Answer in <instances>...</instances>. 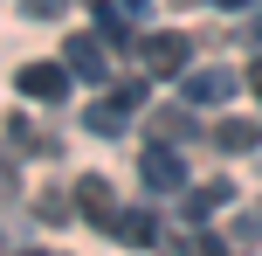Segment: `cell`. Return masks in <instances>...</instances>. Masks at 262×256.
Returning a JSON list of instances; mask_svg holds the SVG:
<instances>
[{"instance_id":"obj_1","label":"cell","mask_w":262,"mask_h":256,"mask_svg":"<svg viewBox=\"0 0 262 256\" xmlns=\"http://www.w3.org/2000/svg\"><path fill=\"white\" fill-rule=\"evenodd\" d=\"M138 55H145V76H180L186 55H193V42H186V35H145Z\"/></svg>"},{"instance_id":"obj_2","label":"cell","mask_w":262,"mask_h":256,"mask_svg":"<svg viewBox=\"0 0 262 256\" xmlns=\"http://www.w3.org/2000/svg\"><path fill=\"white\" fill-rule=\"evenodd\" d=\"M69 76H76L69 63H28V69H21L14 83H21V97H41V104H62V97H69Z\"/></svg>"},{"instance_id":"obj_3","label":"cell","mask_w":262,"mask_h":256,"mask_svg":"<svg viewBox=\"0 0 262 256\" xmlns=\"http://www.w3.org/2000/svg\"><path fill=\"white\" fill-rule=\"evenodd\" d=\"M145 187H159V194H180L186 187V160H180V152H172V146H145Z\"/></svg>"},{"instance_id":"obj_4","label":"cell","mask_w":262,"mask_h":256,"mask_svg":"<svg viewBox=\"0 0 262 256\" xmlns=\"http://www.w3.org/2000/svg\"><path fill=\"white\" fill-rule=\"evenodd\" d=\"M62 63L76 69L83 83H104V76H111V55H104L97 35H69V42H62Z\"/></svg>"},{"instance_id":"obj_5","label":"cell","mask_w":262,"mask_h":256,"mask_svg":"<svg viewBox=\"0 0 262 256\" xmlns=\"http://www.w3.org/2000/svg\"><path fill=\"white\" fill-rule=\"evenodd\" d=\"M235 97V69H193L186 76V111L193 104H228Z\"/></svg>"},{"instance_id":"obj_6","label":"cell","mask_w":262,"mask_h":256,"mask_svg":"<svg viewBox=\"0 0 262 256\" xmlns=\"http://www.w3.org/2000/svg\"><path fill=\"white\" fill-rule=\"evenodd\" d=\"M111 243H124V249H145V243H159V222L145 215V208H118V222H111Z\"/></svg>"},{"instance_id":"obj_7","label":"cell","mask_w":262,"mask_h":256,"mask_svg":"<svg viewBox=\"0 0 262 256\" xmlns=\"http://www.w3.org/2000/svg\"><path fill=\"white\" fill-rule=\"evenodd\" d=\"M76 208H83V215H90L97 222V229H111V222H118V201H111V187H104V180H83V187H76Z\"/></svg>"},{"instance_id":"obj_8","label":"cell","mask_w":262,"mask_h":256,"mask_svg":"<svg viewBox=\"0 0 262 256\" xmlns=\"http://www.w3.org/2000/svg\"><path fill=\"white\" fill-rule=\"evenodd\" d=\"M97 35L111 49H131V21H124V0H97Z\"/></svg>"},{"instance_id":"obj_9","label":"cell","mask_w":262,"mask_h":256,"mask_svg":"<svg viewBox=\"0 0 262 256\" xmlns=\"http://www.w3.org/2000/svg\"><path fill=\"white\" fill-rule=\"evenodd\" d=\"M83 125H90L97 139H118L124 132V104H118V97H97V104L83 111Z\"/></svg>"},{"instance_id":"obj_10","label":"cell","mask_w":262,"mask_h":256,"mask_svg":"<svg viewBox=\"0 0 262 256\" xmlns=\"http://www.w3.org/2000/svg\"><path fill=\"white\" fill-rule=\"evenodd\" d=\"M228 194H235V187H228V180H214V187H200V194H186V222H207L214 208L228 201Z\"/></svg>"},{"instance_id":"obj_11","label":"cell","mask_w":262,"mask_h":256,"mask_svg":"<svg viewBox=\"0 0 262 256\" xmlns=\"http://www.w3.org/2000/svg\"><path fill=\"white\" fill-rule=\"evenodd\" d=\"M214 139H221V152H249V146H255V139H262V132H255V125H249V118H228V125H221V132H214Z\"/></svg>"},{"instance_id":"obj_12","label":"cell","mask_w":262,"mask_h":256,"mask_svg":"<svg viewBox=\"0 0 262 256\" xmlns=\"http://www.w3.org/2000/svg\"><path fill=\"white\" fill-rule=\"evenodd\" d=\"M152 132H159V146H172V139H186V132H193V118H186V111H159V125H152Z\"/></svg>"},{"instance_id":"obj_13","label":"cell","mask_w":262,"mask_h":256,"mask_svg":"<svg viewBox=\"0 0 262 256\" xmlns=\"http://www.w3.org/2000/svg\"><path fill=\"white\" fill-rule=\"evenodd\" d=\"M111 97H118L124 111H145V76H131V83H118V90H111Z\"/></svg>"},{"instance_id":"obj_14","label":"cell","mask_w":262,"mask_h":256,"mask_svg":"<svg viewBox=\"0 0 262 256\" xmlns=\"http://www.w3.org/2000/svg\"><path fill=\"white\" fill-rule=\"evenodd\" d=\"M180 256H228V243H214V235H193V243H180Z\"/></svg>"},{"instance_id":"obj_15","label":"cell","mask_w":262,"mask_h":256,"mask_svg":"<svg viewBox=\"0 0 262 256\" xmlns=\"http://www.w3.org/2000/svg\"><path fill=\"white\" fill-rule=\"evenodd\" d=\"M28 14H35V21H55V14H62V0H21Z\"/></svg>"},{"instance_id":"obj_16","label":"cell","mask_w":262,"mask_h":256,"mask_svg":"<svg viewBox=\"0 0 262 256\" xmlns=\"http://www.w3.org/2000/svg\"><path fill=\"white\" fill-rule=\"evenodd\" d=\"M214 7H228V14H242V7H249V14H255V0H214Z\"/></svg>"},{"instance_id":"obj_17","label":"cell","mask_w":262,"mask_h":256,"mask_svg":"<svg viewBox=\"0 0 262 256\" xmlns=\"http://www.w3.org/2000/svg\"><path fill=\"white\" fill-rule=\"evenodd\" d=\"M249 90H255V97H262V63H249Z\"/></svg>"},{"instance_id":"obj_18","label":"cell","mask_w":262,"mask_h":256,"mask_svg":"<svg viewBox=\"0 0 262 256\" xmlns=\"http://www.w3.org/2000/svg\"><path fill=\"white\" fill-rule=\"evenodd\" d=\"M249 42H255V49H262V14H255V21H249Z\"/></svg>"},{"instance_id":"obj_19","label":"cell","mask_w":262,"mask_h":256,"mask_svg":"<svg viewBox=\"0 0 262 256\" xmlns=\"http://www.w3.org/2000/svg\"><path fill=\"white\" fill-rule=\"evenodd\" d=\"M124 7H131V14H145V7H152V0H124Z\"/></svg>"},{"instance_id":"obj_20","label":"cell","mask_w":262,"mask_h":256,"mask_svg":"<svg viewBox=\"0 0 262 256\" xmlns=\"http://www.w3.org/2000/svg\"><path fill=\"white\" fill-rule=\"evenodd\" d=\"M14 256H41V249H14Z\"/></svg>"},{"instance_id":"obj_21","label":"cell","mask_w":262,"mask_h":256,"mask_svg":"<svg viewBox=\"0 0 262 256\" xmlns=\"http://www.w3.org/2000/svg\"><path fill=\"white\" fill-rule=\"evenodd\" d=\"M255 222H262V208H255Z\"/></svg>"}]
</instances>
